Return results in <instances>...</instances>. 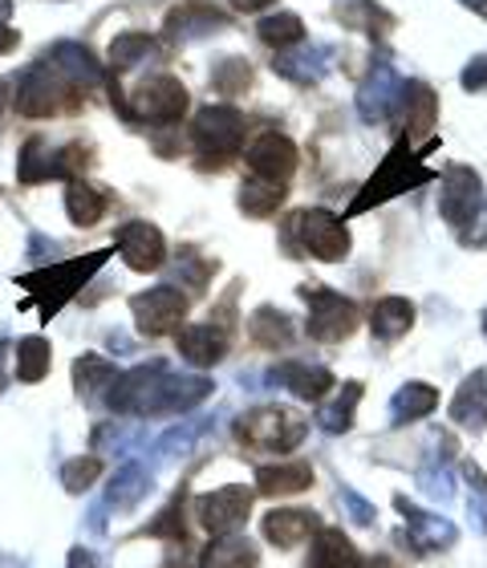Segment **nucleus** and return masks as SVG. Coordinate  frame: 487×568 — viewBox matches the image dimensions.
<instances>
[{"label": "nucleus", "mask_w": 487, "mask_h": 568, "mask_svg": "<svg viewBox=\"0 0 487 568\" xmlns=\"http://www.w3.org/2000/svg\"><path fill=\"white\" fill-rule=\"evenodd\" d=\"M106 203L110 195L106 191H98L94 183H82V179H73L70 187H65V212L78 227H94L102 215H106Z\"/></svg>", "instance_id": "26"}, {"label": "nucleus", "mask_w": 487, "mask_h": 568, "mask_svg": "<svg viewBox=\"0 0 487 568\" xmlns=\"http://www.w3.org/2000/svg\"><path fill=\"white\" fill-rule=\"evenodd\" d=\"M9 12H12V0H0V21H4Z\"/></svg>", "instance_id": "52"}, {"label": "nucleus", "mask_w": 487, "mask_h": 568, "mask_svg": "<svg viewBox=\"0 0 487 568\" xmlns=\"http://www.w3.org/2000/svg\"><path fill=\"white\" fill-rule=\"evenodd\" d=\"M337 504H342V511L357 524V528H374V520H378V511H374V504L357 496L354 487H342V491H337Z\"/></svg>", "instance_id": "41"}, {"label": "nucleus", "mask_w": 487, "mask_h": 568, "mask_svg": "<svg viewBox=\"0 0 487 568\" xmlns=\"http://www.w3.org/2000/svg\"><path fill=\"white\" fill-rule=\"evenodd\" d=\"M464 479H467V487H471V520H476V528L487 536V475H484V467L464 463Z\"/></svg>", "instance_id": "40"}, {"label": "nucleus", "mask_w": 487, "mask_h": 568, "mask_svg": "<svg viewBox=\"0 0 487 568\" xmlns=\"http://www.w3.org/2000/svg\"><path fill=\"white\" fill-rule=\"evenodd\" d=\"M203 568H261V552L248 536H215V545L203 552Z\"/></svg>", "instance_id": "27"}, {"label": "nucleus", "mask_w": 487, "mask_h": 568, "mask_svg": "<svg viewBox=\"0 0 487 568\" xmlns=\"http://www.w3.org/2000/svg\"><path fill=\"white\" fill-rule=\"evenodd\" d=\"M357 565H362V552H357L354 540L342 528H322V532L313 536L310 565L305 568H357Z\"/></svg>", "instance_id": "20"}, {"label": "nucleus", "mask_w": 487, "mask_h": 568, "mask_svg": "<svg viewBox=\"0 0 487 568\" xmlns=\"http://www.w3.org/2000/svg\"><path fill=\"white\" fill-rule=\"evenodd\" d=\"M212 85L220 90L224 98H236L244 94L252 85V65L244 58H224L220 65L212 70Z\"/></svg>", "instance_id": "36"}, {"label": "nucleus", "mask_w": 487, "mask_h": 568, "mask_svg": "<svg viewBox=\"0 0 487 568\" xmlns=\"http://www.w3.org/2000/svg\"><path fill=\"white\" fill-rule=\"evenodd\" d=\"M102 264H106V252H94V256H85V261H65V264L45 268V273L24 276L21 284L29 288V293L41 296V313H45V321H49L85 281H90V276L98 273V268H102Z\"/></svg>", "instance_id": "7"}, {"label": "nucleus", "mask_w": 487, "mask_h": 568, "mask_svg": "<svg viewBox=\"0 0 487 568\" xmlns=\"http://www.w3.org/2000/svg\"><path fill=\"white\" fill-rule=\"evenodd\" d=\"M418 487L427 491L430 499H452V491H455V484H452V471H447V463H430V467H423L418 471Z\"/></svg>", "instance_id": "42"}, {"label": "nucleus", "mask_w": 487, "mask_h": 568, "mask_svg": "<svg viewBox=\"0 0 487 568\" xmlns=\"http://www.w3.org/2000/svg\"><path fill=\"white\" fill-rule=\"evenodd\" d=\"M240 12H261V9H268V4H276V0H232Z\"/></svg>", "instance_id": "48"}, {"label": "nucleus", "mask_w": 487, "mask_h": 568, "mask_svg": "<svg viewBox=\"0 0 487 568\" xmlns=\"http://www.w3.org/2000/svg\"><path fill=\"white\" fill-rule=\"evenodd\" d=\"M357 568H394V565L386 557H369V560L362 557V565H357Z\"/></svg>", "instance_id": "49"}, {"label": "nucleus", "mask_w": 487, "mask_h": 568, "mask_svg": "<svg viewBox=\"0 0 487 568\" xmlns=\"http://www.w3.org/2000/svg\"><path fill=\"white\" fill-rule=\"evenodd\" d=\"M12 102V94H9V82H0V114H4V106Z\"/></svg>", "instance_id": "50"}, {"label": "nucleus", "mask_w": 487, "mask_h": 568, "mask_svg": "<svg viewBox=\"0 0 487 568\" xmlns=\"http://www.w3.org/2000/svg\"><path fill=\"white\" fill-rule=\"evenodd\" d=\"M49 142L41 139V134H33V139L24 142L21 151V163H17V175H21V183H41V179L49 175H61L58 159H49Z\"/></svg>", "instance_id": "33"}, {"label": "nucleus", "mask_w": 487, "mask_h": 568, "mask_svg": "<svg viewBox=\"0 0 487 568\" xmlns=\"http://www.w3.org/2000/svg\"><path fill=\"white\" fill-rule=\"evenodd\" d=\"M288 187L285 183H264V179H252V183H244L240 187V207L248 215H256V220H264V215H273L281 203H285Z\"/></svg>", "instance_id": "32"}, {"label": "nucleus", "mask_w": 487, "mask_h": 568, "mask_svg": "<svg viewBox=\"0 0 487 568\" xmlns=\"http://www.w3.org/2000/svg\"><path fill=\"white\" fill-rule=\"evenodd\" d=\"M484 337H487V313H484Z\"/></svg>", "instance_id": "54"}, {"label": "nucleus", "mask_w": 487, "mask_h": 568, "mask_svg": "<svg viewBox=\"0 0 487 568\" xmlns=\"http://www.w3.org/2000/svg\"><path fill=\"white\" fill-rule=\"evenodd\" d=\"M337 17L354 29H366V33H386L390 29V12H382L374 0H337Z\"/></svg>", "instance_id": "34"}, {"label": "nucleus", "mask_w": 487, "mask_h": 568, "mask_svg": "<svg viewBox=\"0 0 487 568\" xmlns=\"http://www.w3.org/2000/svg\"><path fill=\"white\" fill-rule=\"evenodd\" d=\"M131 313L139 321V333L166 337V333H175L183 325V317H187V296L179 293L175 284H155V288L131 296Z\"/></svg>", "instance_id": "10"}, {"label": "nucleus", "mask_w": 487, "mask_h": 568, "mask_svg": "<svg viewBox=\"0 0 487 568\" xmlns=\"http://www.w3.org/2000/svg\"><path fill=\"white\" fill-rule=\"evenodd\" d=\"M410 325H415V305H410L406 296H382L378 305H374V313H369V329H374V337H382V342L403 337Z\"/></svg>", "instance_id": "25"}, {"label": "nucleus", "mask_w": 487, "mask_h": 568, "mask_svg": "<svg viewBox=\"0 0 487 568\" xmlns=\"http://www.w3.org/2000/svg\"><path fill=\"white\" fill-rule=\"evenodd\" d=\"M70 568H98V557L90 548H73L70 552Z\"/></svg>", "instance_id": "46"}, {"label": "nucleus", "mask_w": 487, "mask_h": 568, "mask_svg": "<svg viewBox=\"0 0 487 568\" xmlns=\"http://www.w3.org/2000/svg\"><path fill=\"white\" fill-rule=\"evenodd\" d=\"M146 53H155V41L146 33H122L110 41V65L114 70H131L134 61H143Z\"/></svg>", "instance_id": "38"}, {"label": "nucleus", "mask_w": 487, "mask_h": 568, "mask_svg": "<svg viewBox=\"0 0 487 568\" xmlns=\"http://www.w3.org/2000/svg\"><path fill=\"white\" fill-rule=\"evenodd\" d=\"M452 423L471 430V435H479L487 426V366L467 374V382L452 398Z\"/></svg>", "instance_id": "18"}, {"label": "nucleus", "mask_w": 487, "mask_h": 568, "mask_svg": "<svg viewBox=\"0 0 487 568\" xmlns=\"http://www.w3.org/2000/svg\"><path fill=\"white\" fill-rule=\"evenodd\" d=\"M403 110H406V139H427L435 131V122H439V98L435 90L423 82H410L403 85Z\"/></svg>", "instance_id": "19"}, {"label": "nucleus", "mask_w": 487, "mask_h": 568, "mask_svg": "<svg viewBox=\"0 0 487 568\" xmlns=\"http://www.w3.org/2000/svg\"><path fill=\"white\" fill-rule=\"evenodd\" d=\"M317 532H322V520L310 508H276L264 516V536L276 548H297L301 540H310Z\"/></svg>", "instance_id": "16"}, {"label": "nucleus", "mask_w": 487, "mask_h": 568, "mask_svg": "<svg viewBox=\"0 0 487 568\" xmlns=\"http://www.w3.org/2000/svg\"><path fill=\"white\" fill-rule=\"evenodd\" d=\"M252 342L264 345V349H285L293 342V321L281 313V308H256L248 321Z\"/></svg>", "instance_id": "30"}, {"label": "nucleus", "mask_w": 487, "mask_h": 568, "mask_svg": "<svg viewBox=\"0 0 487 568\" xmlns=\"http://www.w3.org/2000/svg\"><path fill=\"white\" fill-rule=\"evenodd\" d=\"M179 354L195 369H212L227 357V329L220 321H203V325H187L179 333Z\"/></svg>", "instance_id": "14"}, {"label": "nucleus", "mask_w": 487, "mask_h": 568, "mask_svg": "<svg viewBox=\"0 0 487 568\" xmlns=\"http://www.w3.org/2000/svg\"><path fill=\"white\" fill-rule=\"evenodd\" d=\"M293 236L301 240V248L310 252V256H317V261H345L349 256V232H345V224L337 220L333 212H325V207H310V212H297L293 215V227H288Z\"/></svg>", "instance_id": "9"}, {"label": "nucleus", "mask_w": 487, "mask_h": 568, "mask_svg": "<svg viewBox=\"0 0 487 568\" xmlns=\"http://www.w3.org/2000/svg\"><path fill=\"white\" fill-rule=\"evenodd\" d=\"M114 244H119V256L131 264L134 273H155L166 261V240L155 224L146 220H131L114 232Z\"/></svg>", "instance_id": "11"}, {"label": "nucleus", "mask_w": 487, "mask_h": 568, "mask_svg": "<svg viewBox=\"0 0 487 568\" xmlns=\"http://www.w3.org/2000/svg\"><path fill=\"white\" fill-rule=\"evenodd\" d=\"M467 220H471V227L464 232V244L467 248H487V203H479Z\"/></svg>", "instance_id": "44"}, {"label": "nucleus", "mask_w": 487, "mask_h": 568, "mask_svg": "<svg viewBox=\"0 0 487 568\" xmlns=\"http://www.w3.org/2000/svg\"><path fill=\"white\" fill-rule=\"evenodd\" d=\"M102 455H82V459H70L65 467H61V484H65V491L70 496H82V491H90L94 487V479L102 475Z\"/></svg>", "instance_id": "37"}, {"label": "nucleus", "mask_w": 487, "mask_h": 568, "mask_svg": "<svg viewBox=\"0 0 487 568\" xmlns=\"http://www.w3.org/2000/svg\"><path fill=\"white\" fill-rule=\"evenodd\" d=\"M273 382H281L293 398H301V403H322L325 394L337 386V378H333L325 366H305V362H285V366L273 369Z\"/></svg>", "instance_id": "17"}, {"label": "nucleus", "mask_w": 487, "mask_h": 568, "mask_svg": "<svg viewBox=\"0 0 487 568\" xmlns=\"http://www.w3.org/2000/svg\"><path fill=\"white\" fill-rule=\"evenodd\" d=\"M248 171L256 179H264V183H285L293 171H297V146L285 139V134H261V139L248 146Z\"/></svg>", "instance_id": "13"}, {"label": "nucleus", "mask_w": 487, "mask_h": 568, "mask_svg": "<svg viewBox=\"0 0 487 568\" xmlns=\"http://www.w3.org/2000/svg\"><path fill=\"white\" fill-rule=\"evenodd\" d=\"M21 37H17V29H9V24H0V53H9L12 45H17Z\"/></svg>", "instance_id": "47"}, {"label": "nucleus", "mask_w": 487, "mask_h": 568, "mask_svg": "<svg viewBox=\"0 0 487 568\" xmlns=\"http://www.w3.org/2000/svg\"><path fill=\"white\" fill-rule=\"evenodd\" d=\"M110 102H119L126 122H151V126H175L187 114V90L175 78H151L134 90L131 102L110 90Z\"/></svg>", "instance_id": "3"}, {"label": "nucleus", "mask_w": 487, "mask_h": 568, "mask_svg": "<svg viewBox=\"0 0 487 568\" xmlns=\"http://www.w3.org/2000/svg\"><path fill=\"white\" fill-rule=\"evenodd\" d=\"M12 357H17V382H41L49 374V362H53L45 337H21Z\"/></svg>", "instance_id": "31"}, {"label": "nucleus", "mask_w": 487, "mask_h": 568, "mask_svg": "<svg viewBox=\"0 0 487 568\" xmlns=\"http://www.w3.org/2000/svg\"><path fill=\"white\" fill-rule=\"evenodd\" d=\"M146 532L151 536H166L171 545H183V504H166L163 516H159L155 524H146Z\"/></svg>", "instance_id": "43"}, {"label": "nucleus", "mask_w": 487, "mask_h": 568, "mask_svg": "<svg viewBox=\"0 0 487 568\" xmlns=\"http://www.w3.org/2000/svg\"><path fill=\"white\" fill-rule=\"evenodd\" d=\"M301 296L310 301L305 333H310L313 342H322V345L345 342V337L357 329V305L349 296L333 293L325 284H301Z\"/></svg>", "instance_id": "5"}, {"label": "nucleus", "mask_w": 487, "mask_h": 568, "mask_svg": "<svg viewBox=\"0 0 487 568\" xmlns=\"http://www.w3.org/2000/svg\"><path fill=\"white\" fill-rule=\"evenodd\" d=\"M227 17L215 4H183L166 17V29L179 37V41H191V37H203V33H215V29H224Z\"/></svg>", "instance_id": "24"}, {"label": "nucleus", "mask_w": 487, "mask_h": 568, "mask_svg": "<svg viewBox=\"0 0 487 568\" xmlns=\"http://www.w3.org/2000/svg\"><path fill=\"white\" fill-rule=\"evenodd\" d=\"M394 508L403 511L406 536H410V545H415L418 552H443V548H452L455 540H459V528H455L447 516H435V511L415 508L406 496L394 499Z\"/></svg>", "instance_id": "12"}, {"label": "nucleus", "mask_w": 487, "mask_h": 568, "mask_svg": "<svg viewBox=\"0 0 487 568\" xmlns=\"http://www.w3.org/2000/svg\"><path fill=\"white\" fill-rule=\"evenodd\" d=\"M119 378H122L119 366L98 354H82L73 362V382H78V394H85V398H94V394H102V390L110 394Z\"/></svg>", "instance_id": "28"}, {"label": "nucleus", "mask_w": 487, "mask_h": 568, "mask_svg": "<svg viewBox=\"0 0 487 568\" xmlns=\"http://www.w3.org/2000/svg\"><path fill=\"white\" fill-rule=\"evenodd\" d=\"M362 394H366L362 382H345L342 394L317 410V426H322L325 435H345V430L354 426V410H357V403H362Z\"/></svg>", "instance_id": "29"}, {"label": "nucleus", "mask_w": 487, "mask_h": 568, "mask_svg": "<svg viewBox=\"0 0 487 568\" xmlns=\"http://www.w3.org/2000/svg\"><path fill=\"white\" fill-rule=\"evenodd\" d=\"M252 499H256V491H252V487L224 484V487H215L212 496L195 499V520H200L203 532L236 536L252 516Z\"/></svg>", "instance_id": "8"}, {"label": "nucleus", "mask_w": 487, "mask_h": 568, "mask_svg": "<svg viewBox=\"0 0 487 568\" xmlns=\"http://www.w3.org/2000/svg\"><path fill=\"white\" fill-rule=\"evenodd\" d=\"M427 179H430V171L418 163V154H410V139H403L390 151V159L378 166V175L369 179V187L357 195V203L349 207V215L366 212V207H374V203H386L390 195H403V191L418 187V183H427Z\"/></svg>", "instance_id": "6"}, {"label": "nucleus", "mask_w": 487, "mask_h": 568, "mask_svg": "<svg viewBox=\"0 0 487 568\" xmlns=\"http://www.w3.org/2000/svg\"><path fill=\"white\" fill-rule=\"evenodd\" d=\"M215 382L203 374H166L163 366H139L131 374H122L114 382V390L106 394V406L114 415H139V418H159V415H187L203 398H212Z\"/></svg>", "instance_id": "1"}, {"label": "nucleus", "mask_w": 487, "mask_h": 568, "mask_svg": "<svg viewBox=\"0 0 487 568\" xmlns=\"http://www.w3.org/2000/svg\"><path fill=\"white\" fill-rule=\"evenodd\" d=\"M464 4H467V9H476V12H484V17H487V0H464Z\"/></svg>", "instance_id": "51"}, {"label": "nucleus", "mask_w": 487, "mask_h": 568, "mask_svg": "<svg viewBox=\"0 0 487 568\" xmlns=\"http://www.w3.org/2000/svg\"><path fill=\"white\" fill-rule=\"evenodd\" d=\"M191 139H195V151L207 154L203 166L220 171L224 163H232L244 146V119H240L232 106H207L200 110V119L191 126Z\"/></svg>", "instance_id": "4"}, {"label": "nucleus", "mask_w": 487, "mask_h": 568, "mask_svg": "<svg viewBox=\"0 0 487 568\" xmlns=\"http://www.w3.org/2000/svg\"><path fill=\"white\" fill-rule=\"evenodd\" d=\"M435 406H439V390H435L430 382H406L403 390L390 398V423L394 426L418 423V418H427Z\"/></svg>", "instance_id": "23"}, {"label": "nucleus", "mask_w": 487, "mask_h": 568, "mask_svg": "<svg viewBox=\"0 0 487 568\" xmlns=\"http://www.w3.org/2000/svg\"><path fill=\"white\" fill-rule=\"evenodd\" d=\"M464 85H467V90H484V85H487V58H476L471 65H467Z\"/></svg>", "instance_id": "45"}, {"label": "nucleus", "mask_w": 487, "mask_h": 568, "mask_svg": "<svg viewBox=\"0 0 487 568\" xmlns=\"http://www.w3.org/2000/svg\"><path fill=\"white\" fill-rule=\"evenodd\" d=\"M261 41L273 49H288L305 41V24H301L297 12H276V17H264L261 21Z\"/></svg>", "instance_id": "35"}, {"label": "nucleus", "mask_w": 487, "mask_h": 568, "mask_svg": "<svg viewBox=\"0 0 487 568\" xmlns=\"http://www.w3.org/2000/svg\"><path fill=\"white\" fill-rule=\"evenodd\" d=\"M151 487H155V479H151V471H146L143 463H126V467H122V471L114 475V479H110L106 508H114V511L139 508Z\"/></svg>", "instance_id": "22"}, {"label": "nucleus", "mask_w": 487, "mask_h": 568, "mask_svg": "<svg viewBox=\"0 0 487 568\" xmlns=\"http://www.w3.org/2000/svg\"><path fill=\"white\" fill-rule=\"evenodd\" d=\"M207 418H187V423L183 426H175V430H166L163 438H159V455H163V459H175V455H187L191 450V443H195V438L203 435V430H207Z\"/></svg>", "instance_id": "39"}, {"label": "nucleus", "mask_w": 487, "mask_h": 568, "mask_svg": "<svg viewBox=\"0 0 487 568\" xmlns=\"http://www.w3.org/2000/svg\"><path fill=\"white\" fill-rule=\"evenodd\" d=\"M476 207H479V175L471 171V166H447V175H443V195H439L443 220L459 227Z\"/></svg>", "instance_id": "15"}, {"label": "nucleus", "mask_w": 487, "mask_h": 568, "mask_svg": "<svg viewBox=\"0 0 487 568\" xmlns=\"http://www.w3.org/2000/svg\"><path fill=\"white\" fill-rule=\"evenodd\" d=\"M305 435H310V418L293 406H256V410H244L236 418V438L252 450L288 455V450L301 447Z\"/></svg>", "instance_id": "2"}, {"label": "nucleus", "mask_w": 487, "mask_h": 568, "mask_svg": "<svg viewBox=\"0 0 487 568\" xmlns=\"http://www.w3.org/2000/svg\"><path fill=\"white\" fill-rule=\"evenodd\" d=\"M163 568H195V565H187V560H175V565H163Z\"/></svg>", "instance_id": "53"}, {"label": "nucleus", "mask_w": 487, "mask_h": 568, "mask_svg": "<svg viewBox=\"0 0 487 568\" xmlns=\"http://www.w3.org/2000/svg\"><path fill=\"white\" fill-rule=\"evenodd\" d=\"M313 487V467L310 463H276V467H261L256 471V491L261 496H297Z\"/></svg>", "instance_id": "21"}]
</instances>
